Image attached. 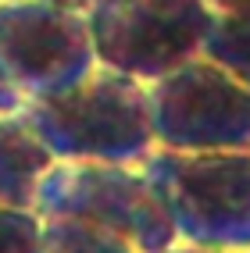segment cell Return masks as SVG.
I'll use <instances>...</instances> for the list:
<instances>
[{
	"instance_id": "obj_1",
	"label": "cell",
	"mask_w": 250,
	"mask_h": 253,
	"mask_svg": "<svg viewBox=\"0 0 250 253\" xmlns=\"http://www.w3.org/2000/svg\"><path fill=\"white\" fill-rule=\"evenodd\" d=\"M22 114L57 164L143 168L157 150L150 86L104 64L68 93L29 100Z\"/></svg>"
},
{
	"instance_id": "obj_2",
	"label": "cell",
	"mask_w": 250,
	"mask_h": 253,
	"mask_svg": "<svg viewBox=\"0 0 250 253\" xmlns=\"http://www.w3.org/2000/svg\"><path fill=\"white\" fill-rule=\"evenodd\" d=\"M175 239L204 250L250 253V154L154 150L143 164Z\"/></svg>"
},
{
	"instance_id": "obj_3",
	"label": "cell",
	"mask_w": 250,
	"mask_h": 253,
	"mask_svg": "<svg viewBox=\"0 0 250 253\" xmlns=\"http://www.w3.org/2000/svg\"><path fill=\"white\" fill-rule=\"evenodd\" d=\"M32 211L43 221H82L111 232L136 253H161L179 243L154 182L129 164H54Z\"/></svg>"
},
{
	"instance_id": "obj_4",
	"label": "cell",
	"mask_w": 250,
	"mask_h": 253,
	"mask_svg": "<svg viewBox=\"0 0 250 253\" xmlns=\"http://www.w3.org/2000/svg\"><path fill=\"white\" fill-rule=\"evenodd\" d=\"M86 18L100 64L150 86L204 54L214 11L207 0H97Z\"/></svg>"
},
{
	"instance_id": "obj_5",
	"label": "cell",
	"mask_w": 250,
	"mask_h": 253,
	"mask_svg": "<svg viewBox=\"0 0 250 253\" xmlns=\"http://www.w3.org/2000/svg\"><path fill=\"white\" fill-rule=\"evenodd\" d=\"M150 122L161 150L250 154V89L204 54L150 82Z\"/></svg>"
},
{
	"instance_id": "obj_6",
	"label": "cell",
	"mask_w": 250,
	"mask_h": 253,
	"mask_svg": "<svg viewBox=\"0 0 250 253\" xmlns=\"http://www.w3.org/2000/svg\"><path fill=\"white\" fill-rule=\"evenodd\" d=\"M100 68L90 18L47 0H0V72L29 100L75 89Z\"/></svg>"
},
{
	"instance_id": "obj_7",
	"label": "cell",
	"mask_w": 250,
	"mask_h": 253,
	"mask_svg": "<svg viewBox=\"0 0 250 253\" xmlns=\"http://www.w3.org/2000/svg\"><path fill=\"white\" fill-rule=\"evenodd\" d=\"M54 164V154L22 111L0 114V207L32 211L40 182Z\"/></svg>"
},
{
	"instance_id": "obj_8",
	"label": "cell",
	"mask_w": 250,
	"mask_h": 253,
	"mask_svg": "<svg viewBox=\"0 0 250 253\" xmlns=\"http://www.w3.org/2000/svg\"><path fill=\"white\" fill-rule=\"evenodd\" d=\"M36 253H136L125 239L82 221H43Z\"/></svg>"
},
{
	"instance_id": "obj_9",
	"label": "cell",
	"mask_w": 250,
	"mask_h": 253,
	"mask_svg": "<svg viewBox=\"0 0 250 253\" xmlns=\"http://www.w3.org/2000/svg\"><path fill=\"white\" fill-rule=\"evenodd\" d=\"M204 57L222 64L229 75H236L250 89V22L218 18L214 14V25H211L207 43H204Z\"/></svg>"
},
{
	"instance_id": "obj_10",
	"label": "cell",
	"mask_w": 250,
	"mask_h": 253,
	"mask_svg": "<svg viewBox=\"0 0 250 253\" xmlns=\"http://www.w3.org/2000/svg\"><path fill=\"white\" fill-rule=\"evenodd\" d=\"M43 217L36 211L0 207V253H36Z\"/></svg>"
},
{
	"instance_id": "obj_11",
	"label": "cell",
	"mask_w": 250,
	"mask_h": 253,
	"mask_svg": "<svg viewBox=\"0 0 250 253\" xmlns=\"http://www.w3.org/2000/svg\"><path fill=\"white\" fill-rule=\"evenodd\" d=\"M207 7L218 14V18L250 22V0H207Z\"/></svg>"
},
{
	"instance_id": "obj_12",
	"label": "cell",
	"mask_w": 250,
	"mask_h": 253,
	"mask_svg": "<svg viewBox=\"0 0 250 253\" xmlns=\"http://www.w3.org/2000/svg\"><path fill=\"white\" fill-rule=\"evenodd\" d=\"M22 107H25V96L4 79V72H0V114H11V111H22Z\"/></svg>"
},
{
	"instance_id": "obj_13",
	"label": "cell",
	"mask_w": 250,
	"mask_h": 253,
	"mask_svg": "<svg viewBox=\"0 0 250 253\" xmlns=\"http://www.w3.org/2000/svg\"><path fill=\"white\" fill-rule=\"evenodd\" d=\"M161 253H232V250H204V246H190V243H172Z\"/></svg>"
},
{
	"instance_id": "obj_14",
	"label": "cell",
	"mask_w": 250,
	"mask_h": 253,
	"mask_svg": "<svg viewBox=\"0 0 250 253\" xmlns=\"http://www.w3.org/2000/svg\"><path fill=\"white\" fill-rule=\"evenodd\" d=\"M47 4H57V7H72V11H82V14H86L93 4H97V0H47Z\"/></svg>"
}]
</instances>
